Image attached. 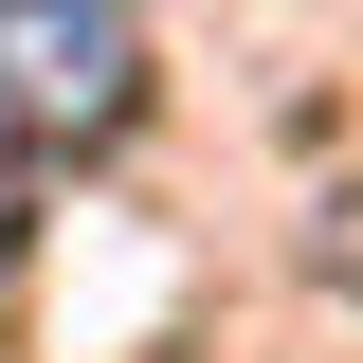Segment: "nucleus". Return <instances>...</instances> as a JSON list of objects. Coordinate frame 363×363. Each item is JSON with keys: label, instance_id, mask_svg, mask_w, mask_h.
<instances>
[{"label": "nucleus", "instance_id": "nucleus-2", "mask_svg": "<svg viewBox=\"0 0 363 363\" xmlns=\"http://www.w3.org/2000/svg\"><path fill=\"white\" fill-rule=\"evenodd\" d=\"M309 272H327V291H363V182H327V218H309Z\"/></svg>", "mask_w": 363, "mask_h": 363}, {"label": "nucleus", "instance_id": "nucleus-1", "mask_svg": "<svg viewBox=\"0 0 363 363\" xmlns=\"http://www.w3.org/2000/svg\"><path fill=\"white\" fill-rule=\"evenodd\" d=\"M128 109H145V18L128 0H0V128L109 145Z\"/></svg>", "mask_w": 363, "mask_h": 363}]
</instances>
